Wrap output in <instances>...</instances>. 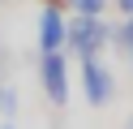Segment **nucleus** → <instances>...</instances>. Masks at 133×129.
I'll list each match as a JSON object with an SVG mask.
<instances>
[{
	"mask_svg": "<svg viewBox=\"0 0 133 129\" xmlns=\"http://www.w3.org/2000/svg\"><path fill=\"white\" fill-rule=\"evenodd\" d=\"M103 39H107V30H103V22H99V13H82L73 26H64V43L73 47V56H82V60H90L99 47H103Z\"/></svg>",
	"mask_w": 133,
	"mask_h": 129,
	"instance_id": "f257e3e1",
	"label": "nucleus"
},
{
	"mask_svg": "<svg viewBox=\"0 0 133 129\" xmlns=\"http://www.w3.org/2000/svg\"><path fill=\"white\" fill-rule=\"evenodd\" d=\"M82 82H86V99L95 103V108H99V103H107V95H112V73H107L95 56L82 60Z\"/></svg>",
	"mask_w": 133,
	"mask_h": 129,
	"instance_id": "f03ea898",
	"label": "nucleus"
},
{
	"mask_svg": "<svg viewBox=\"0 0 133 129\" xmlns=\"http://www.w3.org/2000/svg\"><path fill=\"white\" fill-rule=\"evenodd\" d=\"M43 90L52 95V103H64L69 99V77H64V60L56 56V52H43Z\"/></svg>",
	"mask_w": 133,
	"mask_h": 129,
	"instance_id": "7ed1b4c3",
	"label": "nucleus"
},
{
	"mask_svg": "<svg viewBox=\"0 0 133 129\" xmlns=\"http://www.w3.org/2000/svg\"><path fill=\"white\" fill-rule=\"evenodd\" d=\"M39 43H43V52H56L64 43V22H60V13H56L52 4H47L43 17H39Z\"/></svg>",
	"mask_w": 133,
	"mask_h": 129,
	"instance_id": "20e7f679",
	"label": "nucleus"
},
{
	"mask_svg": "<svg viewBox=\"0 0 133 129\" xmlns=\"http://www.w3.org/2000/svg\"><path fill=\"white\" fill-rule=\"evenodd\" d=\"M73 4H77V13H99L107 0H73Z\"/></svg>",
	"mask_w": 133,
	"mask_h": 129,
	"instance_id": "39448f33",
	"label": "nucleus"
},
{
	"mask_svg": "<svg viewBox=\"0 0 133 129\" xmlns=\"http://www.w3.org/2000/svg\"><path fill=\"white\" fill-rule=\"evenodd\" d=\"M13 108H17V95H13V90H0V112H13Z\"/></svg>",
	"mask_w": 133,
	"mask_h": 129,
	"instance_id": "423d86ee",
	"label": "nucleus"
},
{
	"mask_svg": "<svg viewBox=\"0 0 133 129\" xmlns=\"http://www.w3.org/2000/svg\"><path fill=\"white\" fill-rule=\"evenodd\" d=\"M4 69H9V56H4V47H0V77H4Z\"/></svg>",
	"mask_w": 133,
	"mask_h": 129,
	"instance_id": "0eeeda50",
	"label": "nucleus"
},
{
	"mask_svg": "<svg viewBox=\"0 0 133 129\" xmlns=\"http://www.w3.org/2000/svg\"><path fill=\"white\" fill-rule=\"evenodd\" d=\"M120 9H129V13H133V0H120Z\"/></svg>",
	"mask_w": 133,
	"mask_h": 129,
	"instance_id": "6e6552de",
	"label": "nucleus"
}]
</instances>
